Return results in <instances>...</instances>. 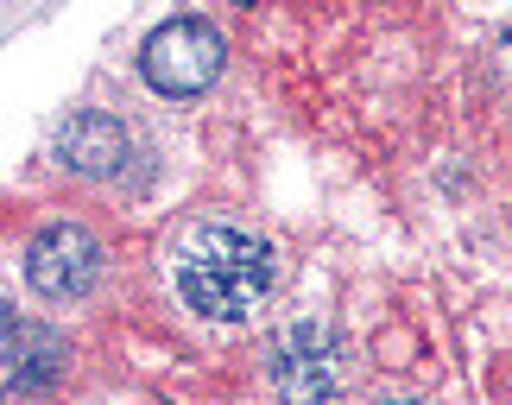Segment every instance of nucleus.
Returning <instances> with one entry per match:
<instances>
[{
  "label": "nucleus",
  "instance_id": "obj_5",
  "mask_svg": "<svg viewBox=\"0 0 512 405\" xmlns=\"http://www.w3.org/2000/svg\"><path fill=\"white\" fill-rule=\"evenodd\" d=\"M57 165L83 171V178H114V171L127 165V127L114 121V114H70L64 127H57Z\"/></svg>",
  "mask_w": 512,
  "mask_h": 405
},
{
  "label": "nucleus",
  "instance_id": "obj_4",
  "mask_svg": "<svg viewBox=\"0 0 512 405\" xmlns=\"http://www.w3.org/2000/svg\"><path fill=\"white\" fill-rule=\"evenodd\" d=\"M26 279L45 298H89L102 279V241L83 222H51L26 247Z\"/></svg>",
  "mask_w": 512,
  "mask_h": 405
},
{
  "label": "nucleus",
  "instance_id": "obj_2",
  "mask_svg": "<svg viewBox=\"0 0 512 405\" xmlns=\"http://www.w3.org/2000/svg\"><path fill=\"white\" fill-rule=\"evenodd\" d=\"M348 380V349L329 323L304 317L266 342V387L279 405H329Z\"/></svg>",
  "mask_w": 512,
  "mask_h": 405
},
{
  "label": "nucleus",
  "instance_id": "obj_3",
  "mask_svg": "<svg viewBox=\"0 0 512 405\" xmlns=\"http://www.w3.org/2000/svg\"><path fill=\"white\" fill-rule=\"evenodd\" d=\"M222 32L203 26V19H165L159 32L146 38L140 70L159 95H203L215 76H222Z\"/></svg>",
  "mask_w": 512,
  "mask_h": 405
},
{
  "label": "nucleus",
  "instance_id": "obj_7",
  "mask_svg": "<svg viewBox=\"0 0 512 405\" xmlns=\"http://www.w3.org/2000/svg\"><path fill=\"white\" fill-rule=\"evenodd\" d=\"M500 57H506V76H512V26H506V38H500Z\"/></svg>",
  "mask_w": 512,
  "mask_h": 405
},
{
  "label": "nucleus",
  "instance_id": "obj_6",
  "mask_svg": "<svg viewBox=\"0 0 512 405\" xmlns=\"http://www.w3.org/2000/svg\"><path fill=\"white\" fill-rule=\"evenodd\" d=\"M64 336L45 323H19V311H7V393H45L64 374Z\"/></svg>",
  "mask_w": 512,
  "mask_h": 405
},
{
  "label": "nucleus",
  "instance_id": "obj_8",
  "mask_svg": "<svg viewBox=\"0 0 512 405\" xmlns=\"http://www.w3.org/2000/svg\"><path fill=\"white\" fill-rule=\"evenodd\" d=\"M386 405H424V399H386Z\"/></svg>",
  "mask_w": 512,
  "mask_h": 405
},
{
  "label": "nucleus",
  "instance_id": "obj_1",
  "mask_svg": "<svg viewBox=\"0 0 512 405\" xmlns=\"http://www.w3.org/2000/svg\"><path fill=\"white\" fill-rule=\"evenodd\" d=\"M272 285H279V254H272V241L247 235V228L209 222L177 247V298L209 323L253 317L272 298Z\"/></svg>",
  "mask_w": 512,
  "mask_h": 405
}]
</instances>
